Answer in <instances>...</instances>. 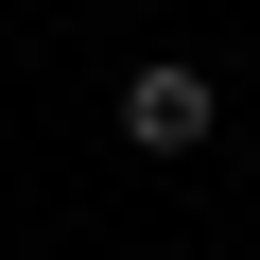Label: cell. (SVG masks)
<instances>
[{
    "label": "cell",
    "mask_w": 260,
    "mask_h": 260,
    "mask_svg": "<svg viewBox=\"0 0 260 260\" xmlns=\"http://www.w3.org/2000/svg\"><path fill=\"white\" fill-rule=\"evenodd\" d=\"M121 139H139V156H208V139H225L208 52H139V70H121Z\"/></svg>",
    "instance_id": "cell-1"
}]
</instances>
